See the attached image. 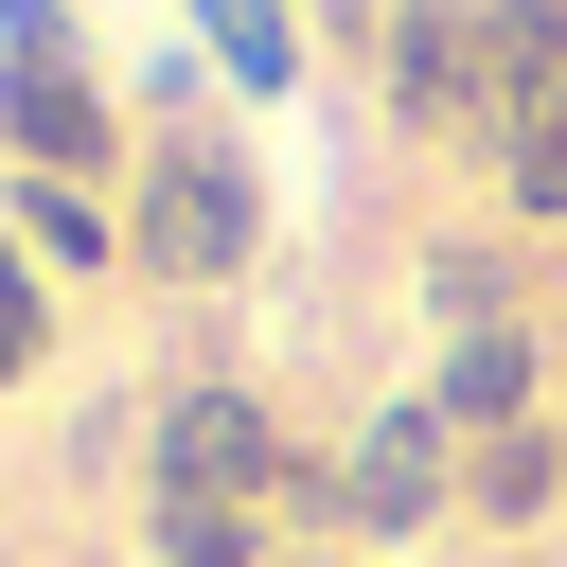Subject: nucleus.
Listing matches in <instances>:
<instances>
[{"label":"nucleus","mask_w":567,"mask_h":567,"mask_svg":"<svg viewBox=\"0 0 567 567\" xmlns=\"http://www.w3.org/2000/svg\"><path fill=\"white\" fill-rule=\"evenodd\" d=\"M425 408H443V425H478V443H514V425H532V337H514V319H478V337H443V372H425Z\"/></svg>","instance_id":"obj_5"},{"label":"nucleus","mask_w":567,"mask_h":567,"mask_svg":"<svg viewBox=\"0 0 567 567\" xmlns=\"http://www.w3.org/2000/svg\"><path fill=\"white\" fill-rule=\"evenodd\" d=\"M390 106H408V124H496V89H478V0H408V18H390Z\"/></svg>","instance_id":"obj_4"},{"label":"nucleus","mask_w":567,"mask_h":567,"mask_svg":"<svg viewBox=\"0 0 567 567\" xmlns=\"http://www.w3.org/2000/svg\"><path fill=\"white\" fill-rule=\"evenodd\" d=\"M248 496H301L284 478V425L248 390H177L159 408V514H248Z\"/></svg>","instance_id":"obj_3"},{"label":"nucleus","mask_w":567,"mask_h":567,"mask_svg":"<svg viewBox=\"0 0 567 567\" xmlns=\"http://www.w3.org/2000/svg\"><path fill=\"white\" fill-rule=\"evenodd\" d=\"M0 124H18L35 177H89V159H106V106H89L71 71H0Z\"/></svg>","instance_id":"obj_7"},{"label":"nucleus","mask_w":567,"mask_h":567,"mask_svg":"<svg viewBox=\"0 0 567 567\" xmlns=\"http://www.w3.org/2000/svg\"><path fill=\"white\" fill-rule=\"evenodd\" d=\"M35 354H53V319H35V266H18V248H0V390H18V372H35Z\"/></svg>","instance_id":"obj_12"},{"label":"nucleus","mask_w":567,"mask_h":567,"mask_svg":"<svg viewBox=\"0 0 567 567\" xmlns=\"http://www.w3.org/2000/svg\"><path fill=\"white\" fill-rule=\"evenodd\" d=\"M478 89H496V142H514V106L567 89V0H478Z\"/></svg>","instance_id":"obj_6"},{"label":"nucleus","mask_w":567,"mask_h":567,"mask_svg":"<svg viewBox=\"0 0 567 567\" xmlns=\"http://www.w3.org/2000/svg\"><path fill=\"white\" fill-rule=\"evenodd\" d=\"M159 284H230L248 248H266V195H248V159L230 142H195V124H159L142 142V230H124Z\"/></svg>","instance_id":"obj_1"},{"label":"nucleus","mask_w":567,"mask_h":567,"mask_svg":"<svg viewBox=\"0 0 567 567\" xmlns=\"http://www.w3.org/2000/svg\"><path fill=\"white\" fill-rule=\"evenodd\" d=\"M496 159H514V213H549V230H567V89H549V106H514V142H496Z\"/></svg>","instance_id":"obj_11"},{"label":"nucleus","mask_w":567,"mask_h":567,"mask_svg":"<svg viewBox=\"0 0 567 567\" xmlns=\"http://www.w3.org/2000/svg\"><path fill=\"white\" fill-rule=\"evenodd\" d=\"M549 478H567V461H549V425H514V443H478V461H461V496H478V514H549Z\"/></svg>","instance_id":"obj_10"},{"label":"nucleus","mask_w":567,"mask_h":567,"mask_svg":"<svg viewBox=\"0 0 567 567\" xmlns=\"http://www.w3.org/2000/svg\"><path fill=\"white\" fill-rule=\"evenodd\" d=\"M159 549H177V567H248L266 532H248V514H159Z\"/></svg>","instance_id":"obj_13"},{"label":"nucleus","mask_w":567,"mask_h":567,"mask_svg":"<svg viewBox=\"0 0 567 567\" xmlns=\"http://www.w3.org/2000/svg\"><path fill=\"white\" fill-rule=\"evenodd\" d=\"M195 35L230 53V89H284V71H301V18H284V0H195Z\"/></svg>","instance_id":"obj_9"},{"label":"nucleus","mask_w":567,"mask_h":567,"mask_svg":"<svg viewBox=\"0 0 567 567\" xmlns=\"http://www.w3.org/2000/svg\"><path fill=\"white\" fill-rule=\"evenodd\" d=\"M0 213H18V230H35V266H106V248H124V230H106V195H89V177H18V195H0Z\"/></svg>","instance_id":"obj_8"},{"label":"nucleus","mask_w":567,"mask_h":567,"mask_svg":"<svg viewBox=\"0 0 567 567\" xmlns=\"http://www.w3.org/2000/svg\"><path fill=\"white\" fill-rule=\"evenodd\" d=\"M443 496H461V425H443L425 390H408V408H372L337 478H301V514H337V532H425Z\"/></svg>","instance_id":"obj_2"}]
</instances>
